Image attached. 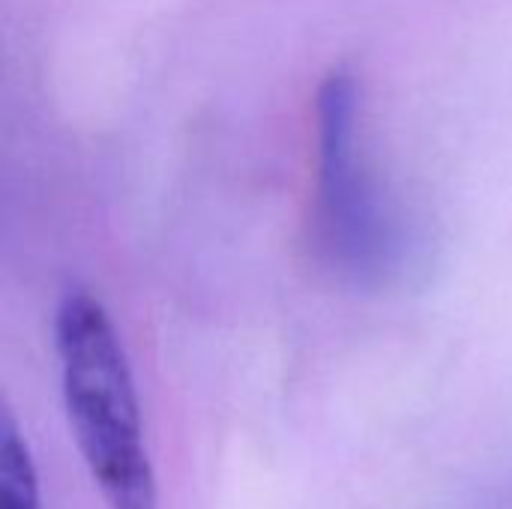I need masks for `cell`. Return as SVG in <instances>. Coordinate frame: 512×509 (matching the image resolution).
Masks as SVG:
<instances>
[{"label": "cell", "instance_id": "6da1fadb", "mask_svg": "<svg viewBox=\"0 0 512 509\" xmlns=\"http://www.w3.org/2000/svg\"><path fill=\"white\" fill-rule=\"evenodd\" d=\"M66 417L108 509H159L141 408L120 336L105 306L69 288L54 315Z\"/></svg>", "mask_w": 512, "mask_h": 509}, {"label": "cell", "instance_id": "7a4b0ae2", "mask_svg": "<svg viewBox=\"0 0 512 509\" xmlns=\"http://www.w3.org/2000/svg\"><path fill=\"white\" fill-rule=\"evenodd\" d=\"M357 84L333 72L318 96V150H321V219L327 246L354 273L381 270L390 237L375 195L357 171L354 153Z\"/></svg>", "mask_w": 512, "mask_h": 509}, {"label": "cell", "instance_id": "3957f363", "mask_svg": "<svg viewBox=\"0 0 512 509\" xmlns=\"http://www.w3.org/2000/svg\"><path fill=\"white\" fill-rule=\"evenodd\" d=\"M0 509H42L30 450L9 414L0 423Z\"/></svg>", "mask_w": 512, "mask_h": 509}]
</instances>
